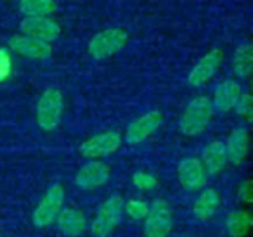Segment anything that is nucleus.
<instances>
[{"mask_svg":"<svg viewBox=\"0 0 253 237\" xmlns=\"http://www.w3.org/2000/svg\"><path fill=\"white\" fill-rule=\"evenodd\" d=\"M110 178V168L102 162H89L76 174L74 183L82 190H95L102 187Z\"/></svg>","mask_w":253,"mask_h":237,"instance_id":"12","label":"nucleus"},{"mask_svg":"<svg viewBox=\"0 0 253 237\" xmlns=\"http://www.w3.org/2000/svg\"><path fill=\"white\" fill-rule=\"evenodd\" d=\"M202 163H203L206 174H209V175L219 174L228 163L225 142L212 141L211 144H208L202 154Z\"/></svg>","mask_w":253,"mask_h":237,"instance_id":"16","label":"nucleus"},{"mask_svg":"<svg viewBox=\"0 0 253 237\" xmlns=\"http://www.w3.org/2000/svg\"><path fill=\"white\" fill-rule=\"evenodd\" d=\"M206 171L203 168L202 160L196 157H185L181 160L178 166V180L184 190L194 191L205 186L206 183Z\"/></svg>","mask_w":253,"mask_h":237,"instance_id":"11","label":"nucleus"},{"mask_svg":"<svg viewBox=\"0 0 253 237\" xmlns=\"http://www.w3.org/2000/svg\"><path fill=\"white\" fill-rule=\"evenodd\" d=\"M252 227V217L248 211H233L227 215L225 229L230 237H245Z\"/></svg>","mask_w":253,"mask_h":237,"instance_id":"20","label":"nucleus"},{"mask_svg":"<svg viewBox=\"0 0 253 237\" xmlns=\"http://www.w3.org/2000/svg\"><path fill=\"white\" fill-rule=\"evenodd\" d=\"M227 157L233 165H242L249 151V132L245 128H237L231 132L227 144Z\"/></svg>","mask_w":253,"mask_h":237,"instance_id":"17","label":"nucleus"},{"mask_svg":"<svg viewBox=\"0 0 253 237\" xmlns=\"http://www.w3.org/2000/svg\"><path fill=\"white\" fill-rule=\"evenodd\" d=\"M219 205H221L219 193L215 189H206L194 202L193 212L200 221H208L218 212Z\"/></svg>","mask_w":253,"mask_h":237,"instance_id":"18","label":"nucleus"},{"mask_svg":"<svg viewBox=\"0 0 253 237\" xmlns=\"http://www.w3.org/2000/svg\"><path fill=\"white\" fill-rule=\"evenodd\" d=\"M21 30L25 36L34 37L37 40L50 43L56 40L61 34V27L56 21L49 16H36V18H24L21 22Z\"/></svg>","mask_w":253,"mask_h":237,"instance_id":"10","label":"nucleus"},{"mask_svg":"<svg viewBox=\"0 0 253 237\" xmlns=\"http://www.w3.org/2000/svg\"><path fill=\"white\" fill-rule=\"evenodd\" d=\"M239 197L246 202V203H251L252 200V187H251V181L246 180L240 184V189H239Z\"/></svg>","mask_w":253,"mask_h":237,"instance_id":"26","label":"nucleus"},{"mask_svg":"<svg viewBox=\"0 0 253 237\" xmlns=\"http://www.w3.org/2000/svg\"><path fill=\"white\" fill-rule=\"evenodd\" d=\"M179 237H185V236H179Z\"/></svg>","mask_w":253,"mask_h":237,"instance_id":"27","label":"nucleus"},{"mask_svg":"<svg viewBox=\"0 0 253 237\" xmlns=\"http://www.w3.org/2000/svg\"><path fill=\"white\" fill-rule=\"evenodd\" d=\"M234 110L240 117H245V119L251 120L253 114V101L251 94H248V92L242 94L237 104L234 105Z\"/></svg>","mask_w":253,"mask_h":237,"instance_id":"23","label":"nucleus"},{"mask_svg":"<svg viewBox=\"0 0 253 237\" xmlns=\"http://www.w3.org/2000/svg\"><path fill=\"white\" fill-rule=\"evenodd\" d=\"M222 59H224V53H222L221 49L209 50L191 68V71L188 74V79H187L188 85L191 88H200V86L206 85L215 76L218 68L221 67Z\"/></svg>","mask_w":253,"mask_h":237,"instance_id":"9","label":"nucleus"},{"mask_svg":"<svg viewBox=\"0 0 253 237\" xmlns=\"http://www.w3.org/2000/svg\"><path fill=\"white\" fill-rule=\"evenodd\" d=\"M126 215L133 220V221H144L147 214H148V209H150V205L141 199H130L129 202L125 203L123 206Z\"/></svg>","mask_w":253,"mask_h":237,"instance_id":"22","label":"nucleus"},{"mask_svg":"<svg viewBox=\"0 0 253 237\" xmlns=\"http://www.w3.org/2000/svg\"><path fill=\"white\" fill-rule=\"evenodd\" d=\"M213 116V105L208 96L194 98L184 110L179 120V131L187 137L200 135Z\"/></svg>","mask_w":253,"mask_h":237,"instance_id":"1","label":"nucleus"},{"mask_svg":"<svg viewBox=\"0 0 253 237\" xmlns=\"http://www.w3.org/2000/svg\"><path fill=\"white\" fill-rule=\"evenodd\" d=\"M120 145H122L120 134L116 131H108L84 141L79 147V151L84 157L96 159V157H104V156H110L116 153L120 148Z\"/></svg>","mask_w":253,"mask_h":237,"instance_id":"8","label":"nucleus"},{"mask_svg":"<svg viewBox=\"0 0 253 237\" xmlns=\"http://www.w3.org/2000/svg\"><path fill=\"white\" fill-rule=\"evenodd\" d=\"M127 43V33L123 28H107L96 33L89 45L87 50L95 59H105L120 52Z\"/></svg>","mask_w":253,"mask_h":237,"instance_id":"5","label":"nucleus"},{"mask_svg":"<svg viewBox=\"0 0 253 237\" xmlns=\"http://www.w3.org/2000/svg\"><path fill=\"white\" fill-rule=\"evenodd\" d=\"M59 232L65 237H77L86 230V217L82 211L73 208H64L56 217Z\"/></svg>","mask_w":253,"mask_h":237,"instance_id":"15","label":"nucleus"},{"mask_svg":"<svg viewBox=\"0 0 253 237\" xmlns=\"http://www.w3.org/2000/svg\"><path fill=\"white\" fill-rule=\"evenodd\" d=\"M19 10L25 18L49 16L56 10L55 0H19Z\"/></svg>","mask_w":253,"mask_h":237,"instance_id":"21","label":"nucleus"},{"mask_svg":"<svg viewBox=\"0 0 253 237\" xmlns=\"http://www.w3.org/2000/svg\"><path fill=\"white\" fill-rule=\"evenodd\" d=\"M64 110V98L59 89L47 88L43 91L37 101L36 107V119L37 125L42 131H53L58 128Z\"/></svg>","mask_w":253,"mask_h":237,"instance_id":"2","label":"nucleus"},{"mask_svg":"<svg viewBox=\"0 0 253 237\" xmlns=\"http://www.w3.org/2000/svg\"><path fill=\"white\" fill-rule=\"evenodd\" d=\"M173 227V218L169 203L165 199H156L144 220V236L168 237Z\"/></svg>","mask_w":253,"mask_h":237,"instance_id":"6","label":"nucleus"},{"mask_svg":"<svg viewBox=\"0 0 253 237\" xmlns=\"http://www.w3.org/2000/svg\"><path fill=\"white\" fill-rule=\"evenodd\" d=\"M10 67H12V61H10L9 53L6 50L0 49V80H3L9 76Z\"/></svg>","mask_w":253,"mask_h":237,"instance_id":"25","label":"nucleus"},{"mask_svg":"<svg viewBox=\"0 0 253 237\" xmlns=\"http://www.w3.org/2000/svg\"><path fill=\"white\" fill-rule=\"evenodd\" d=\"M64 197H65V191L59 184L50 186L43 194V197L40 199V202L37 203L36 209L33 211L31 215L33 224L37 229L49 227L62 211Z\"/></svg>","mask_w":253,"mask_h":237,"instance_id":"4","label":"nucleus"},{"mask_svg":"<svg viewBox=\"0 0 253 237\" xmlns=\"http://www.w3.org/2000/svg\"><path fill=\"white\" fill-rule=\"evenodd\" d=\"M242 94H243L242 86L236 80L228 79L221 82L213 94V101H212L213 110H218L221 113H227L233 110Z\"/></svg>","mask_w":253,"mask_h":237,"instance_id":"14","label":"nucleus"},{"mask_svg":"<svg viewBox=\"0 0 253 237\" xmlns=\"http://www.w3.org/2000/svg\"><path fill=\"white\" fill-rule=\"evenodd\" d=\"M132 181H133V186L139 190H153L157 186V178L147 172H136Z\"/></svg>","mask_w":253,"mask_h":237,"instance_id":"24","label":"nucleus"},{"mask_svg":"<svg viewBox=\"0 0 253 237\" xmlns=\"http://www.w3.org/2000/svg\"><path fill=\"white\" fill-rule=\"evenodd\" d=\"M253 68V49L251 43H242L233 58L234 74L240 79H249Z\"/></svg>","mask_w":253,"mask_h":237,"instance_id":"19","label":"nucleus"},{"mask_svg":"<svg viewBox=\"0 0 253 237\" xmlns=\"http://www.w3.org/2000/svg\"><path fill=\"white\" fill-rule=\"evenodd\" d=\"M123 199L119 194L108 197L102 202L96 211V215L90 224V232L95 237H108L122 221Z\"/></svg>","mask_w":253,"mask_h":237,"instance_id":"3","label":"nucleus"},{"mask_svg":"<svg viewBox=\"0 0 253 237\" xmlns=\"http://www.w3.org/2000/svg\"><path fill=\"white\" fill-rule=\"evenodd\" d=\"M163 123V116L160 111L153 110L141 117L135 119L126 129L125 134V141L129 145H136L144 142L148 137H151Z\"/></svg>","mask_w":253,"mask_h":237,"instance_id":"7","label":"nucleus"},{"mask_svg":"<svg viewBox=\"0 0 253 237\" xmlns=\"http://www.w3.org/2000/svg\"><path fill=\"white\" fill-rule=\"evenodd\" d=\"M9 47L18 55L30 58V59H47L52 55V47L49 43L37 40L25 34L10 37Z\"/></svg>","mask_w":253,"mask_h":237,"instance_id":"13","label":"nucleus"}]
</instances>
